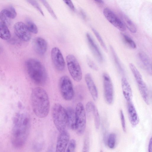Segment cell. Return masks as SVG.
<instances>
[{
    "label": "cell",
    "mask_w": 152,
    "mask_h": 152,
    "mask_svg": "<svg viewBox=\"0 0 152 152\" xmlns=\"http://www.w3.org/2000/svg\"><path fill=\"white\" fill-rule=\"evenodd\" d=\"M30 121L26 114L18 113L14 117L12 131V142L17 148L22 147L28 138L30 130Z\"/></svg>",
    "instance_id": "cell-1"
},
{
    "label": "cell",
    "mask_w": 152,
    "mask_h": 152,
    "mask_svg": "<svg viewBox=\"0 0 152 152\" xmlns=\"http://www.w3.org/2000/svg\"><path fill=\"white\" fill-rule=\"evenodd\" d=\"M31 102L33 110L37 116L40 118L46 117L50 109V102L48 95L42 88L37 87L32 90Z\"/></svg>",
    "instance_id": "cell-2"
},
{
    "label": "cell",
    "mask_w": 152,
    "mask_h": 152,
    "mask_svg": "<svg viewBox=\"0 0 152 152\" xmlns=\"http://www.w3.org/2000/svg\"><path fill=\"white\" fill-rule=\"evenodd\" d=\"M26 67L28 74L32 81L39 85H44L47 79L45 69L38 60L30 58L26 62Z\"/></svg>",
    "instance_id": "cell-3"
},
{
    "label": "cell",
    "mask_w": 152,
    "mask_h": 152,
    "mask_svg": "<svg viewBox=\"0 0 152 152\" xmlns=\"http://www.w3.org/2000/svg\"><path fill=\"white\" fill-rule=\"evenodd\" d=\"M52 114L54 124L60 133L66 130L67 126L66 110L60 104H56L53 107Z\"/></svg>",
    "instance_id": "cell-4"
},
{
    "label": "cell",
    "mask_w": 152,
    "mask_h": 152,
    "mask_svg": "<svg viewBox=\"0 0 152 152\" xmlns=\"http://www.w3.org/2000/svg\"><path fill=\"white\" fill-rule=\"evenodd\" d=\"M76 117L75 129L79 135L83 134L85 131L86 126V111L83 104L78 103L76 105L75 110Z\"/></svg>",
    "instance_id": "cell-5"
},
{
    "label": "cell",
    "mask_w": 152,
    "mask_h": 152,
    "mask_svg": "<svg viewBox=\"0 0 152 152\" xmlns=\"http://www.w3.org/2000/svg\"><path fill=\"white\" fill-rule=\"evenodd\" d=\"M67 66L69 73L76 81H80L82 77L81 69L76 58L73 55L69 54L66 58Z\"/></svg>",
    "instance_id": "cell-6"
},
{
    "label": "cell",
    "mask_w": 152,
    "mask_h": 152,
    "mask_svg": "<svg viewBox=\"0 0 152 152\" xmlns=\"http://www.w3.org/2000/svg\"><path fill=\"white\" fill-rule=\"evenodd\" d=\"M59 86L61 95L63 98L66 101H69L73 98L74 91L72 82L67 76L61 77L59 80Z\"/></svg>",
    "instance_id": "cell-7"
},
{
    "label": "cell",
    "mask_w": 152,
    "mask_h": 152,
    "mask_svg": "<svg viewBox=\"0 0 152 152\" xmlns=\"http://www.w3.org/2000/svg\"><path fill=\"white\" fill-rule=\"evenodd\" d=\"M103 91L104 98L106 103L111 105L114 99V89L111 78L107 73L103 75Z\"/></svg>",
    "instance_id": "cell-8"
},
{
    "label": "cell",
    "mask_w": 152,
    "mask_h": 152,
    "mask_svg": "<svg viewBox=\"0 0 152 152\" xmlns=\"http://www.w3.org/2000/svg\"><path fill=\"white\" fill-rule=\"evenodd\" d=\"M103 14L106 19L117 29L121 31L126 30V27L122 21L110 9L104 8Z\"/></svg>",
    "instance_id": "cell-9"
},
{
    "label": "cell",
    "mask_w": 152,
    "mask_h": 152,
    "mask_svg": "<svg viewBox=\"0 0 152 152\" xmlns=\"http://www.w3.org/2000/svg\"><path fill=\"white\" fill-rule=\"evenodd\" d=\"M14 31L15 35L21 40L27 42L31 38V32L26 25L21 22H18L14 26Z\"/></svg>",
    "instance_id": "cell-10"
},
{
    "label": "cell",
    "mask_w": 152,
    "mask_h": 152,
    "mask_svg": "<svg viewBox=\"0 0 152 152\" xmlns=\"http://www.w3.org/2000/svg\"><path fill=\"white\" fill-rule=\"evenodd\" d=\"M51 55L52 62L56 69L60 71L64 70L65 67V62L59 49L56 47L53 48Z\"/></svg>",
    "instance_id": "cell-11"
},
{
    "label": "cell",
    "mask_w": 152,
    "mask_h": 152,
    "mask_svg": "<svg viewBox=\"0 0 152 152\" xmlns=\"http://www.w3.org/2000/svg\"><path fill=\"white\" fill-rule=\"evenodd\" d=\"M69 138V134L66 130L60 133L57 140L55 152H65Z\"/></svg>",
    "instance_id": "cell-12"
},
{
    "label": "cell",
    "mask_w": 152,
    "mask_h": 152,
    "mask_svg": "<svg viewBox=\"0 0 152 152\" xmlns=\"http://www.w3.org/2000/svg\"><path fill=\"white\" fill-rule=\"evenodd\" d=\"M34 50L38 54L43 55L46 53L47 48V43L46 40L41 37L35 38L33 41Z\"/></svg>",
    "instance_id": "cell-13"
},
{
    "label": "cell",
    "mask_w": 152,
    "mask_h": 152,
    "mask_svg": "<svg viewBox=\"0 0 152 152\" xmlns=\"http://www.w3.org/2000/svg\"><path fill=\"white\" fill-rule=\"evenodd\" d=\"M127 103V111L129 121L133 126H135L139 122L138 115L132 101Z\"/></svg>",
    "instance_id": "cell-14"
},
{
    "label": "cell",
    "mask_w": 152,
    "mask_h": 152,
    "mask_svg": "<svg viewBox=\"0 0 152 152\" xmlns=\"http://www.w3.org/2000/svg\"><path fill=\"white\" fill-rule=\"evenodd\" d=\"M85 80L93 100L96 101L98 96V91L90 74L88 73L85 75Z\"/></svg>",
    "instance_id": "cell-15"
},
{
    "label": "cell",
    "mask_w": 152,
    "mask_h": 152,
    "mask_svg": "<svg viewBox=\"0 0 152 152\" xmlns=\"http://www.w3.org/2000/svg\"><path fill=\"white\" fill-rule=\"evenodd\" d=\"M121 86L123 94L127 102L132 101L133 96L132 90L130 84L124 77L121 78Z\"/></svg>",
    "instance_id": "cell-16"
},
{
    "label": "cell",
    "mask_w": 152,
    "mask_h": 152,
    "mask_svg": "<svg viewBox=\"0 0 152 152\" xmlns=\"http://www.w3.org/2000/svg\"><path fill=\"white\" fill-rule=\"evenodd\" d=\"M86 37L89 47L94 56L99 61L102 62L103 60L102 55L91 35L87 33Z\"/></svg>",
    "instance_id": "cell-17"
},
{
    "label": "cell",
    "mask_w": 152,
    "mask_h": 152,
    "mask_svg": "<svg viewBox=\"0 0 152 152\" xmlns=\"http://www.w3.org/2000/svg\"><path fill=\"white\" fill-rule=\"evenodd\" d=\"M138 56L144 67L150 74L151 75V63L149 57L145 53L141 52L138 53Z\"/></svg>",
    "instance_id": "cell-18"
},
{
    "label": "cell",
    "mask_w": 152,
    "mask_h": 152,
    "mask_svg": "<svg viewBox=\"0 0 152 152\" xmlns=\"http://www.w3.org/2000/svg\"><path fill=\"white\" fill-rule=\"evenodd\" d=\"M67 126L71 129L75 130L76 127V117L75 111L72 108L69 107L66 110Z\"/></svg>",
    "instance_id": "cell-19"
},
{
    "label": "cell",
    "mask_w": 152,
    "mask_h": 152,
    "mask_svg": "<svg viewBox=\"0 0 152 152\" xmlns=\"http://www.w3.org/2000/svg\"><path fill=\"white\" fill-rule=\"evenodd\" d=\"M138 87L140 94L146 104L148 105L150 103V96L147 86L143 81L137 84Z\"/></svg>",
    "instance_id": "cell-20"
},
{
    "label": "cell",
    "mask_w": 152,
    "mask_h": 152,
    "mask_svg": "<svg viewBox=\"0 0 152 152\" xmlns=\"http://www.w3.org/2000/svg\"><path fill=\"white\" fill-rule=\"evenodd\" d=\"M11 34L7 25L0 22V38L4 40L10 38Z\"/></svg>",
    "instance_id": "cell-21"
},
{
    "label": "cell",
    "mask_w": 152,
    "mask_h": 152,
    "mask_svg": "<svg viewBox=\"0 0 152 152\" xmlns=\"http://www.w3.org/2000/svg\"><path fill=\"white\" fill-rule=\"evenodd\" d=\"M123 22L125 26L126 27L129 31L133 33H136L137 31V28L132 21L126 15H123L122 16Z\"/></svg>",
    "instance_id": "cell-22"
},
{
    "label": "cell",
    "mask_w": 152,
    "mask_h": 152,
    "mask_svg": "<svg viewBox=\"0 0 152 152\" xmlns=\"http://www.w3.org/2000/svg\"><path fill=\"white\" fill-rule=\"evenodd\" d=\"M129 66L137 84L143 82V80L142 76L135 66L133 64L130 63L129 64Z\"/></svg>",
    "instance_id": "cell-23"
},
{
    "label": "cell",
    "mask_w": 152,
    "mask_h": 152,
    "mask_svg": "<svg viewBox=\"0 0 152 152\" xmlns=\"http://www.w3.org/2000/svg\"><path fill=\"white\" fill-rule=\"evenodd\" d=\"M6 16L10 19L15 18L17 15V13L14 8L12 6H10L8 8L2 10Z\"/></svg>",
    "instance_id": "cell-24"
},
{
    "label": "cell",
    "mask_w": 152,
    "mask_h": 152,
    "mask_svg": "<svg viewBox=\"0 0 152 152\" xmlns=\"http://www.w3.org/2000/svg\"><path fill=\"white\" fill-rule=\"evenodd\" d=\"M121 35L124 43L130 48L135 49L137 46L135 42L129 36L124 34H121Z\"/></svg>",
    "instance_id": "cell-25"
},
{
    "label": "cell",
    "mask_w": 152,
    "mask_h": 152,
    "mask_svg": "<svg viewBox=\"0 0 152 152\" xmlns=\"http://www.w3.org/2000/svg\"><path fill=\"white\" fill-rule=\"evenodd\" d=\"M26 25L31 33L34 34L37 33L38 28L36 25L29 18L26 19Z\"/></svg>",
    "instance_id": "cell-26"
},
{
    "label": "cell",
    "mask_w": 152,
    "mask_h": 152,
    "mask_svg": "<svg viewBox=\"0 0 152 152\" xmlns=\"http://www.w3.org/2000/svg\"><path fill=\"white\" fill-rule=\"evenodd\" d=\"M110 49L117 67L121 72L123 73L124 72L123 69L115 52L112 46H110Z\"/></svg>",
    "instance_id": "cell-27"
},
{
    "label": "cell",
    "mask_w": 152,
    "mask_h": 152,
    "mask_svg": "<svg viewBox=\"0 0 152 152\" xmlns=\"http://www.w3.org/2000/svg\"><path fill=\"white\" fill-rule=\"evenodd\" d=\"M94 122L95 126L96 129H99L100 125V118L98 110L96 106L94 107L92 113Z\"/></svg>",
    "instance_id": "cell-28"
},
{
    "label": "cell",
    "mask_w": 152,
    "mask_h": 152,
    "mask_svg": "<svg viewBox=\"0 0 152 152\" xmlns=\"http://www.w3.org/2000/svg\"><path fill=\"white\" fill-rule=\"evenodd\" d=\"M116 142V135L114 133L110 134L107 140V145L110 149H113L115 145Z\"/></svg>",
    "instance_id": "cell-29"
},
{
    "label": "cell",
    "mask_w": 152,
    "mask_h": 152,
    "mask_svg": "<svg viewBox=\"0 0 152 152\" xmlns=\"http://www.w3.org/2000/svg\"><path fill=\"white\" fill-rule=\"evenodd\" d=\"M92 30L101 46L106 52H107V49L106 45L99 33L95 29L93 28H92Z\"/></svg>",
    "instance_id": "cell-30"
},
{
    "label": "cell",
    "mask_w": 152,
    "mask_h": 152,
    "mask_svg": "<svg viewBox=\"0 0 152 152\" xmlns=\"http://www.w3.org/2000/svg\"><path fill=\"white\" fill-rule=\"evenodd\" d=\"M76 147V141L74 139H72L69 141L65 152H75Z\"/></svg>",
    "instance_id": "cell-31"
},
{
    "label": "cell",
    "mask_w": 152,
    "mask_h": 152,
    "mask_svg": "<svg viewBox=\"0 0 152 152\" xmlns=\"http://www.w3.org/2000/svg\"><path fill=\"white\" fill-rule=\"evenodd\" d=\"M89 137L88 135H86L84 140L82 152H89Z\"/></svg>",
    "instance_id": "cell-32"
},
{
    "label": "cell",
    "mask_w": 152,
    "mask_h": 152,
    "mask_svg": "<svg viewBox=\"0 0 152 152\" xmlns=\"http://www.w3.org/2000/svg\"><path fill=\"white\" fill-rule=\"evenodd\" d=\"M41 1L47 9V10L51 15L55 19H56V16L53 11V9L49 4L45 0H41Z\"/></svg>",
    "instance_id": "cell-33"
},
{
    "label": "cell",
    "mask_w": 152,
    "mask_h": 152,
    "mask_svg": "<svg viewBox=\"0 0 152 152\" xmlns=\"http://www.w3.org/2000/svg\"><path fill=\"white\" fill-rule=\"evenodd\" d=\"M96 106L91 101L88 102L86 104V109L88 114H92V112Z\"/></svg>",
    "instance_id": "cell-34"
},
{
    "label": "cell",
    "mask_w": 152,
    "mask_h": 152,
    "mask_svg": "<svg viewBox=\"0 0 152 152\" xmlns=\"http://www.w3.org/2000/svg\"><path fill=\"white\" fill-rule=\"evenodd\" d=\"M27 1L35 8L41 14L44 16V13L38 3L35 0H28Z\"/></svg>",
    "instance_id": "cell-35"
},
{
    "label": "cell",
    "mask_w": 152,
    "mask_h": 152,
    "mask_svg": "<svg viewBox=\"0 0 152 152\" xmlns=\"http://www.w3.org/2000/svg\"><path fill=\"white\" fill-rule=\"evenodd\" d=\"M120 115L123 130L124 132H126V126L125 119L123 111L122 110H120Z\"/></svg>",
    "instance_id": "cell-36"
},
{
    "label": "cell",
    "mask_w": 152,
    "mask_h": 152,
    "mask_svg": "<svg viewBox=\"0 0 152 152\" xmlns=\"http://www.w3.org/2000/svg\"><path fill=\"white\" fill-rule=\"evenodd\" d=\"M87 62L88 65L90 68L95 71H97L98 70V67L92 61L88 58L87 59Z\"/></svg>",
    "instance_id": "cell-37"
},
{
    "label": "cell",
    "mask_w": 152,
    "mask_h": 152,
    "mask_svg": "<svg viewBox=\"0 0 152 152\" xmlns=\"http://www.w3.org/2000/svg\"><path fill=\"white\" fill-rule=\"evenodd\" d=\"M64 2L73 11L75 10V6L71 1L64 0Z\"/></svg>",
    "instance_id": "cell-38"
},
{
    "label": "cell",
    "mask_w": 152,
    "mask_h": 152,
    "mask_svg": "<svg viewBox=\"0 0 152 152\" xmlns=\"http://www.w3.org/2000/svg\"><path fill=\"white\" fill-rule=\"evenodd\" d=\"M152 138H151L148 143V152H152Z\"/></svg>",
    "instance_id": "cell-39"
},
{
    "label": "cell",
    "mask_w": 152,
    "mask_h": 152,
    "mask_svg": "<svg viewBox=\"0 0 152 152\" xmlns=\"http://www.w3.org/2000/svg\"><path fill=\"white\" fill-rule=\"evenodd\" d=\"M94 1L98 5L101 6L103 4L104 2L102 0H95Z\"/></svg>",
    "instance_id": "cell-40"
},
{
    "label": "cell",
    "mask_w": 152,
    "mask_h": 152,
    "mask_svg": "<svg viewBox=\"0 0 152 152\" xmlns=\"http://www.w3.org/2000/svg\"><path fill=\"white\" fill-rule=\"evenodd\" d=\"M80 12L81 15V16H82L83 18L84 19H85L86 18V14L85 12L82 10H81L80 11Z\"/></svg>",
    "instance_id": "cell-41"
},
{
    "label": "cell",
    "mask_w": 152,
    "mask_h": 152,
    "mask_svg": "<svg viewBox=\"0 0 152 152\" xmlns=\"http://www.w3.org/2000/svg\"><path fill=\"white\" fill-rule=\"evenodd\" d=\"M47 152H55V151L53 147H51L49 148Z\"/></svg>",
    "instance_id": "cell-42"
},
{
    "label": "cell",
    "mask_w": 152,
    "mask_h": 152,
    "mask_svg": "<svg viewBox=\"0 0 152 152\" xmlns=\"http://www.w3.org/2000/svg\"><path fill=\"white\" fill-rule=\"evenodd\" d=\"M100 152H102V151H101Z\"/></svg>",
    "instance_id": "cell-43"
}]
</instances>
